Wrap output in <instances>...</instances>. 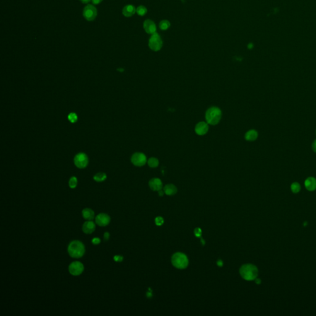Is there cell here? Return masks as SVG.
I'll return each mask as SVG.
<instances>
[{"label":"cell","instance_id":"6da1fadb","mask_svg":"<svg viewBox=\"0 0 316 316\" xmlns=\"http://www.w3.org/2000/svg\"><path fill=\"white\" fill-rule=\"evenodd\" d=\"M67 251L69 256L72 258H80L84 255L85 248L82 241L74 240L69 245Z\"/></svg>","mask_w":316,"mask_h":316},{"label":"cell","instance_id":"7a4b0ae2","mask_svg":"<svg viewBox=\"0 0 316 316\" xmlns=\"http://www.w3.org/2000/svg\"><path fill=\"white\" fill-rule=\"evenodd\" d=\"M240 274L243 279L246 280L251 281L255 280L258 275V269L257 267L251 264L243 265L240 269Z\"/></svg>","mask_w":316,"mask_h":316},{"label":"cell","instance_id":"3957f363","mask_svg":"<svg viewBox=\"0 0 316 316\" xmlns=\"http://www.w3.org/2000/svg\"><path fill=\"white\" fill-rule=\"evenodd\" d=\"M221 117H222L221 110L220 109V108L216 106H213L209 108L206 112L205 114L206 122L208 124L212 125L217 124L220 122Z\"/></svg>","mask_w":316,"mask_h":316},{"label":"cell","instance_id":"277c9868","mask_svg":"<svg viewBox=\"0 0 316 316\" xmlns=\"http://www.w3.org/2000/svg\"><path fill=\"white\" fill-rule=\"evenodd\" d=\"M172 263L175 267L183 269L188 266V259L183 253H176L172 257Z\"/></svg>","mask_w":316,"mask_h":316},{"label":"cell","instance_id":"5b68a950","mask_svg":"<svg viewBox=\"0 0 316 316\" xmlns=\"http://www.w3.org/2000/svg\"><path fill=\"white\" fill-rule=\"evenodd\" d=\"M163 46V41L160 36L157 33L152 34L149 40V47L154 51H158L161 49Z\"/></svg>","mask_w":316,"mask_h":316},{"label":"cell","instance_id":"8992f818","mask_svg":"<svg viewBox=\"0 0 316 316\" xmlns=\"http://www.w3.org/2000/svg\"><path fill=\"white\" fill-rule=\"evenodd\" d=\"M74 162L76 167L78 168L84 169L88 164V158L86 154L84 153H80L75 156Z\"/></svg>","mask_w":316,"mask_h":316},{"label":"cell","instance_id":"52a82bcc","mask_svg":"<svg viewBox=\"0 0 316 316\" xmlns=\"http://www.w3.org/2000/svg\"><path fill=\"white\" fill-rule=\"evenodd\" d=\"M97 15V11L96 7L91 5L88 4L84 7L83 11V16L88 21H92L95 19Z\"/></svg>","mask_w":316,"mask_h":316},{"label":"cell","instance_id":"ba28073f","mask_svg":"<svg viewBox=\"0 0 316 316\" xmlns=\"http://www.w3.org/2000/svg\"><path fill=\"white\" fill-rule=\"evenodd\" d=\"M84 270V266L82 263L79 261L72 262L69 266V273L74 276L80 275Z\"/></svg>","mask_w":316,"mask_h":316},{"label":"cell","instance_id":"9c48e42d","mask_svg":"<svg viewBox=\"0 0 316 316\" xmlns=\"http://www.w3.org/2000/svg\"><path fill=\"white\" fill-rule=\"evenodd\" d=\"M131 162L135 166H143L147 162L146 156L142 153H135L131 158Z\"/></svg>","mask_w":316,"mask_h":316},{"label":"cell","instance_id":"30bf717a","mask_svg":"<svg viewBox=\"0 0 316 316\" xmlns=\"http://www.w3.org/2000/svg\"><path fill=\"white\" fill-rule=\"evenodd\" d=\"M111 218L109 216L105 213H101L95 217V222L96 224L100 227L108 226L109 224Z\"/></svg>","mask_w":316,"mask_h":316},{"label":"cell","instance_id":"8fae6325","mask_svg":"<svg viewBox=\"0 0 316 316\" xmlns=\"http://www.w3.org/2000/svg\"><path fill=\"white\" fill-rule=\"evenodd\" d=\"M195 132L198 135H204L206 134L209 130L208 124L205 122H200L197 124L195 129Z\"/></svg>","mask_w":316,"mask_h":316},{"label":"cell","instance_id":"7c38bea8","mask_svg":"<svg viewBox=\"0 0 316 316\" xmlns=\"http://www.w3.org/2000/svg\"><path fill=\"white\" fill-rule=\"evenodd\" d=\"M149 186L153 191H159L163 188V183L158 178H154L149 180Z\"/></svg>","mask_w":316,"mask_h":316},{"label":"cell","instance_id":"4fadbf2b","mask_svg":"<svg viewBox=\"0 0 316 316\" xmlns=\"http://www.w3.org/2000/svg\"><path fill=\"white\" fill-rule=\"evenodd\" d=\"M144 30L149 34H153L156 32V27L155 24L151 20H146L143 24Z\"/></svg>","mask_w":316,"mask_h":316},{"label":"cell","instance_id":"5bb4252c","mask_svg":"<svg viewBox=\"0 0 316 316\" xmlns=\"http://www.w3.org/2000/svg\"><path fill=\"white\" fill-rule=\"evenodd\" d=\"M306 188L309 191H314L316 189V179L314 177H308L304 182Z\"/></svg>","mask_w":316,"mask_h":316},{"label":"cell","instance_id":"9a60e30c","mask_svg":"<svg viewBox=\"0 0 316 316\" xmlns=\"http://www.w3.org/2000/svg\"><path fill=\"white\" fill-rule=\"evenodd\" d=\"M96 226L93 222L88 221L85 222L82 226V230L86 234L92 233L95 230Z\"/></svg>","mask_w":316,"mask_h":316},{"label":"cell","instance_id":"2e32d148","mask_svg":"<svg viewBox=\"0 0 316 316\" xmlns=\"http://www.w3.org/2000/svg\"><path fill=\"white\" fill-rule=\"evenodd\" d=\"M136 12L135 7L131 4L125 6L122 10V14L125 17H131Z\"/></svg>","mask_w":316,"mask_h":316},{"label":"cell","instance_id":"e0dca14e","mask_svg":"<svg viewBox=\"0 0 316 316\" xmlns=\"http://www.w3.org/2000/svg\"><path fill=\"white\" fill-rule=\"evenodd\" d=\"M258 137V133L255 130H248L245 135V138L247 141L253 142L257 139Z\"/></svg>","mask_w":316,"mask_h":316},{"label":"cell","instance_id":"ac0fdd59","mask_svg":"<svg viewBox=\"0 0 316 316\" xmlns=\"http://www.w3.org/2000/svg\"><path fill=\"white\" fill-rule=\"evenodd\" d=\"M82 216L85 219L91 221L95 217V212L90 208H85L82 211Z\"/></svg>","mask_w":316,"mask_h":316},{"label":"cell","instance_id":"d6986e66","mask_svg":"<svg viewBox=\"0 0 316 316\" xmlns=\"http://www.w3.org/2000/svg\"><path fill=\"white\" fill-rule=\"evenodd\" d=\"M164 192L168 195H173L177 193V189L174 185L168 184L164 187Z\"/></svg>","mask_w":316,"mask_h":316},{"label":"cell","instance_id":"ffe728a7","mask_svg":"<svg viewBox=\"0 0 316 316\" xmlns=\"http://www.w3.org/2000/svg\"><path fill=\"white\" fill-rule=\"evenodd\" d=\"M107 178V175L105 173H96L93 179L98 182H101L105 181Z\"/></svg>","mask_w":316,"mask_h":316},{"label":"cell","instance_id":"44dd1931","mask_svg":"<svg viewBox=\"0 0 316 316\" xmlns=\"http://www.w3.org/2000/svg\"><path fill=\"white\" fill-rule=\"evenodd\" d=\"M148 164L151 168H157L159 165V160L156 158H151L148 160Z\"/></svg>","mask_w":316,"mask_h":316},{"label":"cell","instance_id":"7402d4cb","mask_svg":"<svg viewBox=\"0 0 316 316\" xmlns=\"http://www.w3.org/2000/svg\"><path fill=\"white\" fill-rule=\"evenodd\" d=\"M291 190L293 193H298L301 190V185L298 182H294L291 185Z\"/></svg>","mask_w":316,"mask_h":316},{"label":"cell","instance_id":"603a6c76","mask_svg":"<svg viewBox=\"0 0 316 316\" xmlns=\"http://www.w3.org/2000/svg\"><path fill=\"white\" fill-rule=\"evenodd\" d=\"M77 178L75 177H72L69 181V185L70 188H75L77 185Z\"/></svg>","mask_w":316,"mask_h":316},{"label":"cell","instance_id":"cb8c5ba5","mask_svg":"<svg viewBox=\"0 0 316 316\" xmlns=\"http://www.w3.org/2000/svg\"><path fill=\"white\" fill-rule=\"evenodd\" d=\"M170 26H171L170 22L168 21H167V20H163L159 24L160 28L162 29V30H165L169 29V27H170Z\"/></svg>","mask_w":316,"mask_h":316},{"label":"cell","instance_id":"d4e9b609","mask_svg":"<svg viewBox=\"0 0 316 316\" xmlns=\"http://www.w3.org/2000/svg\"><path fill=\"white\" fill-rule=\"evenodd\" d=\"M136 11L137 12V14L139 15V16H144L146 12H147V9L146 8L143 6H140L137 7V9H136Z\"/></svg>","mask_w":316,"mask_h":316},{"label":"cell","instance_id":"484cf974","mask_svg":"<svg viewBox=\"0 0 316 316\" xmlns=\"http://www.w3.org/2000/svg\"><path fill=\"white\" fill-rule=\"evenodd\" d=\"M68 120L71 123H75L78 120L77 115L75 113H70L68 115Z\"/></svg>","mask_w":316,"mask_h":316},{"label":"cell","instance_id":"4316f807","mask_svg":"<svg viewBox=\"0 0 316 316\" xmlns=\"http://www.w3.org/2000/svg\"><path fill=\"white\" fill-rule=\"evenodd\" d=\"M155 223L157 226H161L164 223V219L161 217H157L155 219Z\"/></svg>","mask_w":316,"mask_h":316},{"label":"cell","instance_id":"83f0119b","mask_svg":"<svg viewBox=\"0 0 316 316\" xmlns=\"http://www.w3.org/2000/svg\"><path fill=\"white\" fill-rule=\"evenodd\" d=\"M91 242H92V243L93 245H98V244L100 243L101 240L100 238H95L92 239Z\"/></svg>","mask_w":316,"mask_h":316},{"label":"cell","instance_id":"f1b7e54d","mask_svg":"<svg viewBox=\"0 0 316 316\" xmlns=\"http://www.w3.org/2000/svg\"><path fill=\"white\" fill-rule=\"evenodd\" d=\"M123 257L120 255H115L114 257V260L115 262H122L123 260Z\"/></svg>","mask_w":316,"mask_h":316},{"label":"cell","instance_id":"f546056e","mask_svg":"<svg viewBox=\"0 0 316 316\" xmlns=\"http://www.w3.org/2000/svg\"><path fill=\"white\" fill-rule=\"evenodd\" d=\"M195 235L197 237H200L201 235V230L200 228H197L195 230Z\"/></svg>","mask_w":316,"mask_h":316},{"label":"cell","instance_id":"4dcf8cb0","mask_svg":"<svg viewBox=\"0 0 316 316\" xmlns=\"http://www.w3.org/2000/svg\"><path fill=\"white\" fill-rule=\"evenodd\" d=\"M109 236H110V234L108 233V232H105V234H104V238L105 240H108L109 239Z\"/></svg>","mask_w":316,"mask_h":316},{"label":"cell","instance_id":"1f68e13d","mask_svg":"<svg viewBox=\"0 0 316 316\" xmlns=\"http://www.w3.org/2000/svg\"><path fill=\"white\" fill-rule=\"evenodd\" d=\"M312 149L314 151V152L316 153V140H315L312 144Z\"/></svg>","mask_w":316,"mask_h":316},{"label":"cell","instance_id":"d6a6232c","mask_svg":"<svg viewBox=\"0 0 316 316\" xmlns=\"http://www.w3.org/2000/svg\"><path fill=\"white\" fill-rule=\"evenodd\" d=\"M103 0H91L93 4H100Z\"/></svg>","mask_w":316,"mask_h":316},{"label":"cell","instance_id":"836d02e7","mask_svg":"<svg viewBox=\"0 0 316 316\" xmlns=\"http://www.w3.org/2000/svg\"><path fill=\"white\" fill-rule=\"evenodd\" d=\"M217 265H218L219 267H221V266H222V265H223V262H222V261L221 260H217Z\"/></svg>","mask_w":316,"mask_h":316},{"label":"cell","instance_id":"e575fe53","mask_svg":"<svg viewBox=\"0 0 316 316\" xmlns=\"http://www.w3.org/2000/svg\"><path fill=\"white\" fill-rule=\"evenodd\" d=\"M158 193H159V196H161V197L163 196L164 193H164V191H163L162 190H160L159 191H158Z\"/></svg>","mask_w":316,"mask_h":316},{"label":"cell","instance_id":"d590c367","mask_svg":"<svg viewBox=\"0 0 316 316\" xmlns=\"http://www.w3.org/2000/svg\"><path fill=\"white\" fill-rule=\"evenodd\" d=\"M255 282H256V284H260L261 283V280H260V279L256 278V279H255Z\"/></svg>","mask_w":316,"mask_h":316},{"label":"cell","instance_id":"8d00e7d4","mask_svg":"<svg viewBox=\"0 0 316 316\" xmlns=\"http://www.w3.org/2000/svg\"><path fill=\"white\" fill-rule=\"evenodd\" d=\"M80 1L83 3H88L90 2V0H80Z\"/></svg>","mask_w":316,"mask_h":316},{"label":"cell","instance_id":"74e56055","mask_svg":"<svg viewBox=\"0 0 316 316\" xmlns=\"http://www.w3.org/2000/svg\"><path fill=\"white\" fill-rule=\"evenodd\" d=\"M118 70H119V71H120V72H122V71H124V69H118Z\"/></svg>","mask_w":316,"mask_h":316},{"label":"cell","instance_id":"f35d334b","mask_svg":"<svg viewBox=\"0 0 316 316\" xmlns=\"http://www.w3.org/2000/svg\"></svg>","mask_w":316,"mask_h":316}]
</instances>
